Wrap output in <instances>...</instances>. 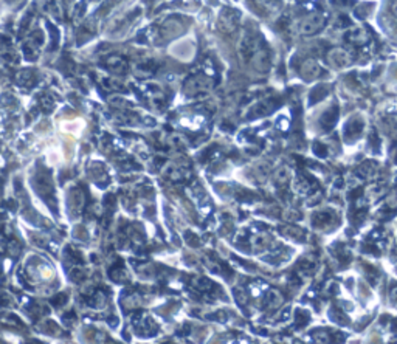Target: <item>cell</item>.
Masks as SVG:
<instances>
[{
  "instance_id": "obj_1",
  "label": "cell",
  "mask_w": 397,
  "mask_h": 344,
  "mask_svg": "<svg viewBox=\"0 0 397 344\" xmlns=\"http://www.w3.org/2000/svg\"><path fill=\"white\" fill-rule=\"evenodd\" d=\"M321 23H323V16H321V14H313V16H310V17H307V19L303 20V23H301V31H303L304 34H312V33H315V31L320 30Z\"/></svg>"
}]
</instances>
